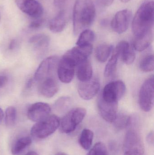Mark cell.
<instances>
[{"label":"cell","instance_id":"obj_1","mask_svg":"<svg viewBox=\"0 0 154 155\" xmlns=\"http://www.w3.org/2000/svg\"><path fill=\"white\" fill-rule=\"evenodd\" d=\"M96 14L93 0H77L73 12L74 34L77 35L90 26L95 20Z\"/></svg>","mask_w":154,"mask_h":155},{"label":"cell","instance_id":"obj_2","mask_svg":"<svg viewBox=\"0 0 154 155\" xmlns=\"http://www.w3.org/2000/svg\"><path fill=\"white\" fill-rule=\"evenodd\" d=\"M154 19L153 1L143 3L137 12L132 23V30L135 36H142L152 31Z\"/></svg>","mask_w":154,"mask_h":155},{"label":"cell","instance_id":"obj_3","mask_svg":"<svg viewBox=\"0 0 154 155\" xmlns=\"http://www.w3.org/2000/svg\"><path fill=\"white\" fill-rule=\"evenodd\" d=\"M60 119L55 115L49 116L32 127V136L38 139H44L53 134L59 127Z\"/></svg>","mask_w":154,"mask_h":155},{"label":"cell","instance_id":"obj_4","mask_svg":"<svg viewBox=\"0 0 154 155\" xmlns=\"http://www.w3.org/2000/svg\"><path fill=\"white\" fill-rule=\"evenodd\" d=\"M86 114V109L82 107H77L70 110L60 120L61 131L64 134H68L75 131L85 118Z\"/></svg>","mask_w":154,"mask_h":155},{"label":"cell","instance_id":"obj_5","mask_svg":"<svg viewBox=\"0 0 154 155\" xmlns=\"http://www.w3.org/2000/svg\"><path fill=\"white\" fill-rule=\"evenodd\" d=\"M59 58L57 56H52L43 60L36 70L34 80L39 82L48 78L58 77L57 70Z\"/></svg>","mask_w":154,"mask_h":155},{"label":"cell","instance_id":"obj_6","mask_svg":"<svg viewBox=\"0 0 154 155\" xmlns=\"http://www.w3.org/2000/svg\"><path fill=\"white\" fill-rule=\"evenodd\" d=\"M153 75L146 79L141 87L139 92V104L143 111L149 112L152 108L154 100Z\"/></svg>","mask_w":154,"mask_h":155},{"label":"cell","instance_id":"obj_7","mask_svg":"<svg viewBox=\"0 0 154 155\" xmlns=\"http://www.w3.org/2000/svg\"><path fill=\"white\" fill-rule=\"evenodd\" d=\"M124 152L125 155H143L145 147L142 138L135 131L130 130L125 137Z\"/></svg>","mask_w":154,"mask_h":155},{"label":"cell","instance_id":"obj_8","mask_svg":"<svg viewBox=\"0 0 154 155\" xmlns=\"http://www.w3.org/2000/svg\"><path fill=\"white\" fill-rule=\"evenodd\" d=\"M126 92V86L122 81H113L108 84L103 89L101 97L109 102H118Z\"/></svg>","mask_w":154,"mask_h":155},{"label":"cell","instance_id":"obj_9","mask_svg":"<svg viewBox=\"0 0 154 155\" xmlns=\"http://www.w3.org/2000/svg\"><path fill=\"white\" fill-rule=\"evenodd\" d=\"M93 46L92 44L84 46L74 47L67 51L63 56L73 63L75 66L87 60L92 53Z\"/></svg>","mask_w":154,"mask_h":155},{"label":"cell","instance_id":"obj_10","mask_svg":"<svg viewBox=\"0 0 154 155\" xmlns=\"http://www.w3.org/2000/svg\"><path fill=\"white\" fill-rule=\"evenodd\" d=\"M132 18V12L124 9L118 12L111 21V26L117 33H123L128 29Z\"/></svg>","mask_w":154,"mask_h":155},{"label":"cell","instance_id":"obj_11","mask_svg":"<svg viewBox=\"0 0 154 155\" xmlns=\"http://www.w3.org/2000/svg\"><path fill=\"white\" fill-rule=\"evenodd\" d=\"M18 8L25 14L34 18H40L43 14V8L36 0H15Z\"/></svg>","mask_w":154,"mask_h":155},{"label":"cell","instance_id":"obj_12","mask_svg":"<svg viewBox=\"0 0 154 155\" xmlns=\"http://www.w3.org/2000/svg\"><path fill=\"white\" fill-rule=\"evenodd\" d=\"M98 107L100 115L106 121L113 123L118 115V102H109L99 97Z\"/></svg>","mask_w":154,"mask_h":155},{"label":"cell","instance_id":"obj_13","mask_svg":"<svg viewBox=\"0 0 154 155\" xmlns=\"http://www.w3.org/2000/svg\"><path fill=\"white\" fill-rule=\"evenodd\" d=\"M75 64L67 58L62 56L59 61L57 70L58 78L62 83L68 84L71 82L75 72Z\"/></svg>","mask_w":154,"mask_h":155},{"label":"cell","instance_id":"obj_14","mask_svg":"<svg viewBox=\"0 0 154 155\" xmlns=\"http://www.w3.org/2000/svg\"><path fill=\"white\" fill-rule=\"evenodd\" d=\"M100 88L99 81L96 79L80 81L78 86V93L81 98L89 100L92 99L98 93Z\"/></svg>","mask_w":154,"mask_h":155},{"label":"cell","instance_id":"obj_15","mask_svg":"<svg viewBox=\"0 0 154 155\" xmlns=\"http://www.w3.org/2000/svg\"><path fill=\"white\" fill-rule=\"evenodd\" d=\"M51 110L48 104L38 102L30 106L27 111V116L31 121L38 122L49 116Z\"/></svg>","mask_w":154,"mask_h":155},{"label":"cell","instance_id":"obj_16","mask_svg":"<svg viewBox=\"0 0 154 155\" xmlns=\"http://www.w3.org/2000/svg\"><path fill=\"white\" fill-rule=\"evenodd\" d=\"M58 78H48L39 82L38 89L40 94L47 98L54 96L58 93L59 88Z\"/></svg>","mask_w":154,"mask_h":155},{"label":"cell","instance_id":"obj_17","mask_svg":"<svg viewBox=\"0 0 154 155\" xmlns=\"http://www.w3.org/2000/svg\"><path fill=\"white\" fill-rule=\"evenodd\" d=\"M115 53L123 62L128 65L133 64L135 59L134 49L125 41H122L117 45Z\"/></svg>","mask_w":154,"mask_h":155},{"label":"cell","instance_id":"obj_18","mask_svg":"<svg viewBox=\"0 0 154 155\" xmlns=\"http://www.w3.org/2000/svg\"><path fill=\"white\" fill-rule=\"evenodd\" d=\"M29 42L37 55L42 56L47 51L49 45V37L44 34H39L32 36Z\"/></svg>","mask_w":154,"mask_h":155},{"label":"cell","instance_id":"obj_19","mask_svg":"<svg viewBox=\"0 0 154 155\" xmlns=\"http://www.w3.org/2000/svg\"><path fill=\"white\" fill-rule=\"evenodd\" d=\"M68 14L67 11L62 9L49 23V28L52 32L59 33L62 31L68 22Z\"/></svg>","mask_w":154,"mask_h":155},{"label":"cell","instance_id":"obj_20","mask_svg":"<svg viewBox=\"0 0 154 155\" xmlns=\"http://www.w3.org/2000/svg\"><path fill=\"white\" fill-rule=\"evenodd\" d=\"M93 69L89 60H86L77 65V75L81 82L88 81L92 78Z\"/></svg>","mask_w":154,"mask_h":155},{"label":"cell","instance_id":"obj_21","mask_svg":"<svg viewBox=\"0 0 154 155\" xmlns=\"http://www.w3.org/2000/svg\"><path fill=\"white\" fill-rule=\"evenodd\" d=\"M152 41L153 32L151 31L142 36L135 37L132 46L138 51H143L149 47Z\"/></svg>","mask_w":154,"mask_h":155},{"label":"cell","instance_id":"obj_22","mask_svg":"<svg viewBox=\"0 0 154 155\" xmlns=\"http://www.w3.org/2000/svg\"><path fill=\"white\" fill-rule=\"evenodd\" d=\"M32 139L29 137H23L17 139L12 147L13 155H20L27 147L30 145Z\"/></svg>","mask_w":154,"mask_h":155},{"label":"cell","instance_id":"obj_23","mask_svg":"<svg viewBox=\"0 0 154 155\" xmlns=\"http://www.w3.org/2000/svg\"><path fill=\"white\" fill-rule=\"evenodd\" d=\"M113 50V46L107 44L98 45L95 50V56L97 60L101 63L107 61Z\"/></svg>","mask_w":154,"mask_h":155},{"label":"cell","instance_id":"obj_24","mask_svg":"<svg viewBox=\"0 0 154 155\" xmlns=\"http://www.w3.org/2000/svg\"><path fill=\"white\" fill-rule=\"evenodd\" d=\"M94 138V133L90 129H83L80 136L79 143L80 146L86 150L90 149Z\"/></svg>","mask_w":154,"mask_h":155},{"label":"cell","instance_id":"obj_25","mask_svg":"<svg viewBox=\"0 0 154 155\" xmlns=\"http://www.w3.org/2000/svg\"><path fill=\"white\" fill-rule=\"evenodd\" d=\"M95 38L94 32L89 29H86L80 33L76 44L79 46L91 44Z\"/></svg>","mask_w":154,"mask_h":155},{"label":"cell","instance_id":"obj_26","mask_svg":"<svg viewBox=\"0 0 154 155\" xmlns=\"http://www.w3.org/2000/svg\"><path fill=\"white\" fill-rule=\"evenodd\" d=\"M118 58L117 54L114 53L106 65L104 72L105 77H112L115 74Z\"/></svg>","mask_w":154,"mask_h":155},{"label":"cell","instance_id":"obj_27","mask_svg":"<svg viewBox=\"0 0 154 155\" xmlns=\"http://www.w3.org/2000/svg\"><path fill=\"white\" fill-rule=\"evenodd\" d=\"M17 118V111L14 107H7L5 112V120L7 127H12L16 123Z\"/></svg>","mask_w":154,"mask_h":155},{"label":"cell","instance_id":"obj_28","mask_svg":"<svg viewBox=\"0 0 154 155\" xmlns=\"http://www.w3.org/2000/svg\"><path fill=\"white\" fill-rule=\"evenodd\" d=\"M140 69L145 72L153 71L154 69L153 54L146 55L142 60L139 65Z\"/></svg>","mask_w":154,"mask_h":155},{"label":"cell","instance_id":"obj_29","mask_svg":"<svg viewBox=\"0 0 154 155\" xmlns=\"http://www.w3.org/2000/svg\"><path fill=\"white\" fill-rule=\"evenodd\" d=\"M131 117L125 114H120L117 115L113 123L116 128L121 130L128 126L131 124Z\"/></svg>","mask_w":154,"mask_h":155},{"label":"cell","instance_id":"obj_30","mask_svg":"<svg viewBox=\"0 0 154 155\" xmlns=\"http://www.w3.org/2000/svg\"><path fill=\"white\" fill-rule=\"evenodd\" d=\"M87 155H108L106 146L101 142L96 143Z\"/></svg>","mask_w":154,"mask_h":155},{"label":"cell","instance_id":"obj_31","mask_svg":"<svg viewBox=\"0 0 154 155\" xmlns=\"http://www.w3.org/2000/svg\"><path fill=\"white\" fill-rule=\"evenodd\" d=\"M70 99L68 97H62L58 99L54 104V108L56 110H63L69 106Z\"/></svg>","mask_w":154,"mask_h":155},{"label":"cell","instance_id":"obj_32","mask_svg":"<svg viewBox=\"0 0 154 155\" xmlns=\"http://www.w3.org/2000/svg\"><path fill=\"white\" fill-rule=\"evenodd\" d=\"M45 23V21L44 19L42 18H37L30 23L29 28L31 30H38L42 27Z\"/></svg>","mask_w":154,"mask_h":155},{"label":"cell","instance_id":"obj_33","mask_svg":"<svg viewBox=\"0 0 154 155\" xmlns=\"http://www.w3.org/2000/svg\"><path fill=\"white\" fill-rule=\"evenodd\" d=\"M69 1L70 0H54V5L55 7L62 10L64 9V7L66 6Z\"/></svg>","mask_w":154,"mask_h":155},{"label":"cell","instance_id":"obj_34","mask_svg":"<svg viewBox=\"0 0 154 155\" xmlns=\"http://www.w3.org/2000/svg\"><path fill=\"white\" fill-rule=\"evenodd\" d=\"M8 78L6 75H0V88L4 87L8 83Z\"/></svg>","mask_w":154,"mask_h":155},{"label":"cell","instance_id":"obj_35","mask_svg":"<svg viewBox=\"0 0 154 155\" xmlns=\"http://www.w3.org/2000/svg\"><path fill=\"white\" fill-rule=\"evenodd\" d=\"M99 5L104 7L109 6L113 3L114 0H97Z\"/></svg>","mask_w":154,"mask_h":155},{"label":"cell","instance_id":"obj_36","mask_svg":"<svg viewBox=\"0 0 154 155\" xmlns=\"http://www.w3.org/2000/svg\"><path fill=\"white\" fill-rule=\"evenodd\" d=\"M146 141L150 145H154V133L153 131L150 132L146 136Z\"/></svg>","mask_w":154,"mask_h":155},{"label":"cell","instance_id":"obj_37","mask_svg":"<svg viewBox=\"0 0 154 155\" xmlns=\"http://www.w3.org/2000/svg\"><path fill=\"white\" fill-rule=\"evenodd\" d=\"M17 45V41L15 39H13L10 42L9 44V48L10 50H13Z\"/></svg>","mask_w":154,"mask_h":155},{"label":"cell","instance_id":"obj_38","mask_svg":"<svg viewBox=\"0 0 154 155\" xmlns=\"http://www.w3.org/2000/svg\"><path fill=\"white\" fill-rule=\"evenodd\" d=\"M33 84V80L32 79H29L28 81H27V83L26 84V88L27 89L30 88L31 87L32 85Z\"/></svg>","mask_w":154,"mask_h":155},{"label":"cell","instance_id":"obj_39","mask_svg":"<svg viewBox=\"0 0 154 155\" xmlns=\"http://www.w3.org/2000/svg\"><path fill=\"white\" fill-rule=\"evenodd\" d=\"M4 117V113L3 112V110H2V108L0 107V123L2 122V120L3 118Z\"/></svg>","mask_w":154,"mask_h":155},{"label":"cell","instance_id":"obj_40","mask_svg":"<svg viewBox=\"0 0 154 155\" xmlns=\"http://www.w3.org/2000/svg\"><path fill=\"white\" fill-rule=\"evenodd\" d=\"M25 155H39L37 153L34 152H30L27 153Z\"/></svg>","mask_w":154,"mask_h":155},{"label":"cell","instance_id":"obj_41","mask_svg":"<svg viewBox=\"0 0 154 155\" xmlns=\"http://www.w3.org/2000/svg\"><path fill=\"white\" fill-rule=\"evenodd\" d=\"M55 155H67L66 154V153H57V154H56Z\"/></svg>","mask_w":154,"mask_h":155},{"label":"cell","instance_id":"obj_42","mask_svg":"<svg viewBox=\"0 0 154 155\" xmlns=\"http://www.w3.org/2000/svg\"><path fill=\"white\" fill-rule=\"evenodd\" d=\"M121 2L123 3H127L129 1H131V0H120Z\"/></svg>","mask_w":154,"mask_h":155}]
</instances>
